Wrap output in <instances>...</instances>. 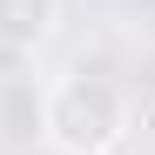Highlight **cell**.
I'll return each mask as SVG.
<instances>
[{"label":"cell","mask_w":155,"mask_h":155,"mask_svg":"<svg viewBox=\"0 0 155 155\" xmlns=\"http://www.w3.org/2000/svg\"><path fill=\"white\" fill-rule=\"evenodd\" d=\"M41 135L54 155H115L128 135V94L108 74H61L41 94Z\"/></svg>","instance_id":"6da1fadb"},{"label":"cell","mask_w":155,"mask_h":155,"mask_svg":"<svg viewBox=\"0 0 155 155\" xmlns=\"http://www.w3.org/2000/svg\"><path fill=\"white\" fill-rule=\"evenodd\" d=\"M54 34V0H0V41L7 47H41Z\"/></svg>","instance_id":"7a4b0ae2"}]
</instances>
